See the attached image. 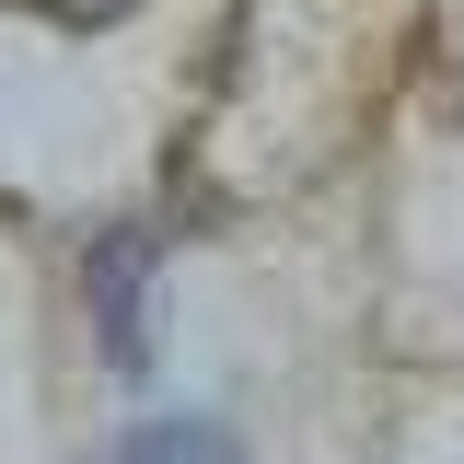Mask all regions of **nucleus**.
Segmentation results:
<instances>
[{"mask_svg":"<svg viewBox=\"0 0 464 464\" xmlns=\"http://www.w3.org/2000/svg\"><path fill=\"white\" fill-rule=\"evenodd\" d=\"M105 464H244V453H232V430H209V418H151V430H128Z\"/></svg>","mask_w":464,"mask_h":464,"instance_id":"f257e3e1","label":"nucleus"},{"mask_svg":"<svg viewBox=\"0 0 464 464\" xmlns=\"http://www.w3.org/2000/svg\"><path fill=\"white\" fill-rule=\"evenodd\" d=\"M35 24H70V35H93V24H116V12H140V0H24Z\"/></svg>","mask_w":464,"mask_h":464,"instance_id":"f03ea898","label":"nucleus"}]
</instances>
